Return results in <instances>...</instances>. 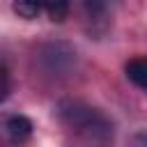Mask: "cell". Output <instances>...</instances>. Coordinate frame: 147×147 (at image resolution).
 <instances>
[{"mask_svg": "<svg viewBox=\"0 0 147 147\" xmlns=\"http://www.w3.org/2000/svg\"><path fill=\"white\" fill-rule=\"evenodd\" d=\"M57 117L85 147H113L115 129L101 110L83 101L64 99L57 103Z\"/></svg>", "mask_w": 147, "mask_h": 147, "instance_id": "6da1fadb", "label": "cell"}, {"mask_svg": "<svg viewBox=\"0 0 147 147\" xmlns=\"http://www.w3.org/2000/svg\"><path fill=\"white\" fill-rule=\"evenodd\" d=\"M32 122L25 117V115H5L2 119V136L9 145H23L30 140L32 136Z\"/></svg>", "mask_w": 147, "mask_h": 147, "instance_id": "7a4b0ae2", "label": "cell"}, {"mask_svg": "<svg viewBox=\"0 0 147 147\" xmlns=\"http://www.w3.org/2000/svg\"><path fill=\"white\" fill-rule=\"evenodd\" d=\"M124 74L136 87L147 92V57H131L124 67Z\"/></svg>", "mask_w": 147, "mask_h": 147, "instance_id": "3957f363", "label": "cell"}, {"mask_svg": "<svg viewBox=\"0 0 147 147\" xmlns=\"http://www.w3.org/2000/svg\"><path fill=\"white\" fill-rule=\"evenodd\" d=\"M11 9L21 16V18H37L39 16V11L44 9V5H39V2H28V0H21V2H14L11 5Z\"/></svg>", "mask_w": 147, "mask_h": 147, "instance_id": "277c9868", "label": "cell"}, {"mask_svg": "<svg viewBox=\"0 0 147 147\" xmlns=\"http://www.w3.org/2000/svg\"><path fill=\"white\" fill-rule=\"evenodd\" d=\"M44 11L48 14V18L51 21H55V23H62L64 18H67V14H69V5L67 2H46L44 5Z\"/></svg>", "mask_w": 147, "mask_h": 147, "instance_id": "5b68a950", "label": "cell"}, {"mask_svg": "<svg viewBox=\"0 0 147 147\" xmlns=\"http://www.w3.org/2000/svg\"><path fill=\"white\" fill-rule=\"evenodd\" d=\"M9 92H11V78H9V67H7V62H2V94H0V99L5 101V99L9 96Z\"/></svg>", "mask_w": 147, "mask_h": 147, "instance_id": "8992f818", "label": "cell"}, {"mask_svg": "<svg viewBox=\"0 0 147 147\" xmlns=\"http://www.w3.org/2000/svg\"><path fill=\"white\" fill-rule=\"evenodd\" d=\"M131 147H147V131L136 133V136H133V140H131Z\"/></svg>", "mask_w": 147, "mask_h": 147, "instance_id": "52a82bcc", "label": "cell"}]
</instances>
